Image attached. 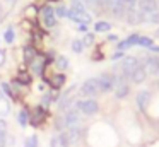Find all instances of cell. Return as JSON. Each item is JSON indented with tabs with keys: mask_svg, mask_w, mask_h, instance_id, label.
Instances as JSON below:
<instances>
[{
	"mask_svg": "<svg viewBox=\"0 0 159 147\" xmlns=\"http://www.w3.org/2000/svg\"><path fill=\"white\" fill-rule=\"evenodd\" d=\"M99 80L98 79H87L82 85H80V94L86 98H93V96L99 94Z\"/></svg>",
	"mask_w": 159,
	"mask_h": 147,
	"instance_id": "6da1fadb",
	"label": "cell"
},
{
	"mask_svg": "<svg viewBox=\"0 0 159 147\" xmlns=\"http://www.w3.org/2000/svg\"><path fill=\"white\" fill-rule=\"evenodd\" d=\"M75 108L79 109V111H82L84 115H94V113H98V109H99V104H98L94 99H80V101L75 103Z\"/></svg>",
	"mask_w": 159,
	"mask_h": 147,
	"instance_id": "7a4b0ae2",
	"label": "cell"
},
{
	"mask_svg": "<svg viewBox=\"0 0 159 147\" xmlns=\"http://www.w3.org/2000/svg\"><path fill=\"white\" fill-rule=\"evenodd\" d=\"M80 122H82V118H80L79 115V109H69V111L65 113V116H63V125L67 126V128H75V126H80Z\"/></svg>",
	"mask_w": 159,
	"mask_h": 147,
	"instance_id": "3957f363",
	"label": "cell"
},
{
	"mask_svg": "<svg viewBox=\"0 0 159 147\" xmlns=\"http://www.w3.org/2000/svg\"><path fill=\"white\" fill-rule=\"evenodd\" d=\"M137 65H139L137 58H134V57L123 58V62H121V77H123V79H130L132 72L137 68Z\"/></svg>",
	"mask_w": 159,
	"mask_h": 147,
	"instance_id": "277c9868",
	"label": "cell"
},
{
	"mask_svg": "<svg viewBox=\"0 0 159 147\" xmlns=\"http://www.w3.org/2000/svg\"><path fill=\"white\" fill-rule=\"evenodd\" d=\"M103 5L111 10V14L120 17L125 12V0H103Z\"/></svg>",
	"mask_w": 159,
	"mask_h": 147,
	"instance_id": "5b68a950",
	"label": "cell"
},
{
	"mask_svg": "<svg viewBox=\"0 0 159 147\" xmlns=\"http://www.w3.org/2000/svg\"><path fill=\"white\" fill-rule=\"evenodd\" d=\"M41 17H43V22H45V26H46V27H53V26L57 24L55 10H53L50 5L41 7Z\"/></svg>",
	"mask_w": 159,
	"mask_h": 147,
	"instance_id": "8992f818",
	"label": "cell"
},
{
	"mask_svg": "<svg viewBox=\"0 0 159 147\" xmlns=\"http://www.w3.org/2000/svg\"><path fill=\"white\" fill-rule=\"evenodd\" d=\"M98 80H99V91L101 92H110L115 87V77L110 74H103Z\"/></svg>",
	"mask_w": 159,
	"mask_h": 147,
	"instance_id": "52a82bcc",
	"label": "cell"
},
{
	"mask_svg": "<svg viewBox=\"0 0 159 147\" xmlns=\"http://www.w3.org/2000/svg\"><path fill=\"white\" fill-rule=\"evenodd\" d=\"M67 17H70L72 21H75L79 24H86V26L91 22V16L87 12H74L72 9L67 10Z\"/></svg>",
	"mask_w": 159,
	"mask_h": 147,
	"instance_id": "ba28073f",
	"label": "cell"
},
{
	"mask_svg": "<svg viewBox=\"0 0 159 147\" xmlns=\"http://www.w3.org/2000/svg\"><path fill=\"white\" fill-rule=\"evenodd\" d=\"M140 10L142 14L151 17L152 14L157 12V3H156V0H140Z\"/></svg>",
	"mask_w": 159,
	"mask_h": 147,
	"instance_id": "9c48e42d",
	"label": "cell"
},
{
	"mask_svg": "<svg viewBox=\"0 0 159 147\" xmlns=\"http://www.w3.org/2000/svg\"><path fill=\"white\" fill-rule=\"evenodd\" d=\"M145 77H147V70H145V67L137 65V68H135V70L132 72V75H130V80L135 82V84H142V82L145 80Z\"/></svg>",
	"mask_w": 159,
	"mask_h": 147,
	"instance_id": "30bf717a",
	"label": "cell"
},
{
	"mask_svg": "<svg viewBox=\"0 0 159 147\" xmlns=\"http://www.w3.org/2000/svg\"><path fill=\"white\" fill-rule=\"evenodd\" d=\"M123 77H118V84H116V87H115V96H116L118 99H123V98H127L128 96V85L125 84L123 80H121Z\"/></svg>",
	"mask_w": 159,
	"mask_h": 147,
	"instance_id": "8fae6325",
	"label": "cell"
},
{
	"mask_svg": "<svg viewBox=\"0 0 159 147\" xmlns=\"http://www.w3.org/2000/svg\"><path fill=\"white\" fill-rule=\"evenodd\" d=\"M137 43H139V34H132V36H128L127 39H123V41L118 43V50L120 51L128 50V48H132L134 44H137Z\"/></svg>",
	"mask_w": 159,
	"mask_h": 147,
	"instance_id": "7c38bea8",
	"label": "cell"
},
{
	"mask_svg": "<svg viewBox=\"0 0 159 147\" xmlns=\"http://www.w3.org/2000/svg\"><path fill=\"white\" fill-rule=\"evenodd\" d=\"M149 101H151V91H140L137 94V104L140 109H145L149 104Z\"/></svg>",
	"mask_w": 159,
	"mask_h": 147,
	"instance_id": "4fadbf2b",
	"label": "cell"
},
{
	"mask_svg": "<svg viewBox=\"0 0 159 147\" xmlns=\"http://www.w3.org/2000/svg\"><path fill=\"white\" fill-rule=\"evenodd\" d=\"M9 111H11V101L5 98L4 92H0V116L9 115Z\"/></svg>",
	"mask_w": 159,
	"mask_h": 147,
	"instance_id": "5bb4252c",
	"label": "cell"
},
{
	"mask_svg": "<svg viewBox=\"0 0 159 147\" xmlns=\"http://www.w3.org/2000/svg\"><path fill=\"white\" fill-rule=\"evenodd\" d=\"M145 65H147V68H145V70L152 72V74L159 70V62L156 60V58H147V62H145Z\"/></svg>",
	"mask_w": 159,
	"mask_h": 147,
	"instance_id": "9a60e30c",
	"label": "cell"
},
{
	"mask_svg": "<svg viewBox=\"0 0 159 147\" xmlns=\"http://www.w3.org/2000/svg\"><path fill=\"white\" fill-rule=\"evenodd\" d=\"M94 29H96L98 33H106V31L111 29V24L110 22H104V21H99V22H96Z\"/></svg>",
	"mask_w": 159,
	"mask_h": 147,
	"instance_id": "2e32d148",
	"label": "cell"
},
{
	"mask_svg": "<svg viewBox=\"0 0 159 147\" xmlns=\"http://www.w3.org/2000/svg\"><path fill=\"white\" fill-rule=\"evenodd\" d=\"M70 3H72L74 12H86V7H84V3L80 0H70Z\"/></svg>",
	"mask_w": 159,
	"mask_h": 147,
	"instance_id": "e0dca14e",
	"label": "cell"
},
{
	"mask_svg": "<svg viewBox=\"0 0 159 147\" xmlns=\"http://www.w3.org/2000/svg\"><path fill=\"white\" fill-rule=\"evenodd\" d=\"M139 46H145V48H151L152 46V38L147 36H139Z\"/></svg>",
	"mask_w": 159,
	"mask_h": 147,
	"instance_id": "ac0fdd59",
	"label": "cell"
},
{
	"mask_svg": "<svg viewBox=\"0 0 159 147\" xmlns=\"http://www.w3.org/2000/svg\"><path fill=\"white\" fill-rule=\"evenodd\" d=\"M24 147H38V137H36V135H31L29 139H26Z\"/></svg>",
	"mask_w": 159,
	"mask_h": 147,
	"instance_id": "d6986e66",
	"label": "cell"
},
{
	"mask_svg": "<svg viewBox=\"0 0 159 147\" xmlns=\"http://www.w3.org/2000/svg\"><path fill=\"white\" fill-rule=\"evenodd\" d=\"M0 87H2V91H4V94L5 96H11V98H14V91H12L11 89V85L7 84V82H2V84H0Z\"/></svg>",
	"mask_w": 159,
	"mask_h": 147,
	"instance_id": "ffe728a7",
	"label": "cell"
},
{
	"mask_svg": "<svg viewBox=\"0 0 159 147\" xmlns=\"http://www.w3.org/2000/svg\"><path fill=\"white\" fill-rule=\"evenodd\" d=\"M57 67H58L60 70L67 68V67H69V60H67L65 57H58V58H57Z\"/></svg>",
	"mask_w": 159,
	"mask_h": 147,
	"instance_id": "44dd1931",
	"label": "cell"
},
{
	"mask_svg": "<svg viewBox=\"0 0 159 147\" xmlns=\"http://www.w3.org/2000/svg\"><path fill=\"white\" fill-rule=\"evenodd\" d=\"M31 67H33V70L36 72V74H41L43 72V62H39V60H31Z\"/></svg>",
	"mask_w": 159,
	"mask_h": 147,
	"instance_id": "7402d4cb",
	"label": "cell"
},
{
	"mask_svg": "<svg viewBox=\"0 0 159 147\" xmlns=\"http://www.w3.org/2000/svg\"><path fill=\"white\" fill-rule=\"evenodd\" d=\"M55 80H53V85L55 87H60V85H63V82H65V75H62V74H58V75H55Z\"/></svg>",
	"mask_w": 159,
	"mask_h": 147,
	"instance_id": "603a6c76",
	"label": "cell"
},
{
	"mask_svg": "<svg viewBox=\"0 0 159 147\" xmlns=\"http://www.w3.org/2000/svg\"><path fill=\"white\" fill-rule=\"evenodd\" d=\"M82 46L84 44L80 43L79 39H75V41H72V50L75 51V53H80V51H82Z\"/></svg>",
	"mask_w": 159,
	"mask_h": 147,
	"instance_id": "cb8c5ba5",
	"label": "cell"
},
{
	"mask_svg": "<svg viewBox=\"0 0 159 147\" xmlns=\"http://www.w3.org/2000/svg\"><path fill=\"white\" fill-rule=\"evenodd\" d=\"M19 123H21L22 126L28 125V113H26V111H21V113H19Z\"/></svg>",
	"mask_w": 159,
	"mask_h": 147,
	"instance_id": "d4e9b609",
	"label": "cell"
},
{
	"mask_svg": "<svg viewBox=\"0 0 159 147\" xmlns=\"http://www.w3.org/2000/svg\"><path fill=\"white\" fill-rule=\"evenodd\" d=\"M4 38H5V41H7V43H12V41H14V31L7 29V31H5V34H4Z\"/></svg>",
	"mask_w": 159,
	"mask_h": 147,
	"instance_id": "484cf974",
	"label": "cell"
},
{
	"mask_svg": "<svg viewBox=\"0 0 159 147\" xmlns=\"http://www.w3.org/2000/svg\"><path fill=\"white\" fill-rule=\"evenodd\" d=\"M55 16H58V17H67V9L65 7H57V10H55Z\"/></svg>",
	"mask_w": 159,
	"mask_h": 147,
	"instance_id": "4316f807",
	"label": "cell"
},
{
	"mask_svg": "<svg viewBox=\"0 0 159 147\" xmlns=\"http://www.w3.org/2000/svg\"><path fill=\"white\" fill-rule=\"evenodd\" d=\"M34 58V48H26V60H33Z\"/></svg>",
	"mask_w": 159,
	"mask_h": 147,
	"instance_id": "83f0119b",
	"label": "cell"
},
{
	"mask_svg": "<svg viewBox=\"0 0 159 147\" xmlns=\"http://www.w3.org/2000/svg\"><path fill=\"white\" fill-rule=\"evenodd\" d=\"M52 147H63L62 142H60V137H58V135H55V137L52 139Z\"/></svg>",
	"mask_w": 159,
	"mask_h": 147,
	"instance_id": "f1b7e54d",
	"label": "cell"
},
{
	"mask_svg": "<svg viewBox=\"0 0 159 147\" xmlns=\"http://www.w3.org/2000/svg\"><path fill=\"white\" fill-rule=\"evenodd\" d=\"M5 132H7V122L0 118V135H2V133H5Z\"/></svg>",
	"mask_w": 159,
	"mask_h": 147,
	"instance_id": "f546056e",
	"label": "cell"
},
{
	"mask_svg": "<svg viewBox=\"0 0 159 147\" xmlns=\"http://www.w3.org/2000/svg\"><path fill=\"white\" fill-rule=\"evenodd\" d=\"M135 2H137V0H125V3H127V7H128V12H134Z\"/></svg>",
	"mask_w": 159,
	"mask_h": 147,
	"instance_id": "4dcf8cb0",
	"label": "cell"
},
{
	"mask_svg": "<svg viewBox=\"0 0 159 147\" xmlns=\"http://www.w3.org/2000/svg\"><path fill=\"white\" fill-rule=\"evenodd\" d=\"M19 79H21V82H24V84H29V82H31L29 80V75H26V74H21Z\"/></svg>",
	"mask_w": 159,
	"mask_h": 147,
	"instance_id": "1f68e13d",
	"label": "cell"
},
{
	"mask_svg": "<svg viewBox=\"0 0 159 147\" xmlns=\"http://www.w3.org/2000/svg\"><path fill=\"white\" fill-rule=\"evenodd\" d=\"M4 62H5V51H4V50H0V67L4 65Z\"/></svg>",
	"mask_w": 159,
	"mask_h": 147,
	"instance_id": "d6a6232c",
	"label": "cell"
},
{
	"mask_svg": "<svg viewBox=\"0 0 159 147\" xmlns=\"http://www.w3.org/2000/svg\"><path fill=\"white\" fill-rule=\"evenodd\" d=\"M98 2H99V0H86V3L89 7H98Z\"/></svg>",
	"mask_w": 159,
	"mask_h": 147,
	"instance_id": "836d02e7",
	"label": "cell"
},
{
	"mask_svg": "<svg viewBox=\"0 0 159 147\" xmlns=\"http://www.w3.org/2000/svg\"><path fill=\"white\" fill-rule=\"evenodd\" d=\"M91 41H93V36H91V34H87V36H86V39H84V43H86V44H89Z\"/></svg>",
	"mask_w": 159,
	"mask_h": 147,
	"instance_id": "e575fe53",
	"label": "cell"
},
{
	"mask_svg": "<svg viewBox=\"0 0 159 147\" xmlns=\"http://www.w3.org/2000/svg\"><path fill=\"white\" fill-rule=\"evenodd\" d=\"M149 50H151V51H154V53H159V46H151Z\"/></svg>",
	"mask_w": 159,
	"mask_h": 147,
	"instance_id": "d590c367",
	"label": "cell"
},
{
	"mask_svg": "<svg viewBox=\"0 0 159 147\" xmlns=\"http://www.w3.org/2000/svg\"><path fill=\"white\" fill-rule=\"evenodd\" d=\"M108 39H110V41H116V36H115V34H110V36H108Z\"/></svg>",
	"mask_w": 159,
	"mask_h": 147,
	"instance_id": "8d00e7d4",
	"label": "cell"
},
{
	"mask_svg": "<svg viewBox=\"0 0 159 147\" xmlns=\"http://www.w3.org/2000/svg\"><path fill=\"white\" fill-rule=\"evenodd\" d=\"M0 10H2V7H0Z\"/></svg>",
	"mask_w": 159,
	"mask_h": 147,
	"instance_id": "74e56055",
	"label": "cell"
}]
</instances>
